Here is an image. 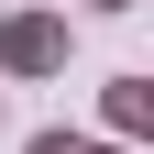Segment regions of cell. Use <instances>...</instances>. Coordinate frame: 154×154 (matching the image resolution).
Returning <instances> with one entry per match:
<instances>
[{"label":"cell","instance_id":"6da1fadb","mask_svg":"<svg viewBox=\"0 0 154 154\" xmlns=\"http://www.w3.org/2000/svg\"><path fill=\"white\" fill-rule=\"evenodd\" d=\"M0 77H66V11L22 0V11L0 22Z\"/></svg>","mask_w":154,"mask_h":154},{"label":"cell","instance_id":"7a4b0ae2","mask_svg":"<svg viewBox=\"0 0 154 154\" xmlns=\"http://www.w3.org/2000/svg\"><path fill=\"white\" fill-rule=\"evenodd\" d=\"M99 121H110V143H143L154 132V77H110L99 88Z\"/></svg>","mask_w":154,"mask_h":154},{"label":"cell","instance_id":"3957f363","mask_svg":"<svg viewBox=\"0 0 154 154\" xmlns=\"http://www.w3.org/2000/svg\"><path fill=\"white\" fill-rule=\"evenodd\" d=\"M22 154H88V132H33Z\"/></svg>","mask_w":154,"mask_h":154},{"label":"cell","instance_id":"277c9868","mask_svg":"<svg viewBox=\"0 0 154 154\" xmlns=\"http://www.w3.org/2000/svg\"><path fill=\"white\" fill-rule=\"evenodd\" d=\"M88 11H143V0H88Z\"/></svg>","mask_w":154,"mask_h":154},{"label":"cell","instance_id":"5b68a950","mask_svg":"<svg viewBox=\"0 0 154 154\" xmlns=\"http://www.w3.org/2000/svg\"><path fill=\"white\" fill-rule=\"evenodd\" d=\"M88 154H143V143H88Z\"/></svg>","mask_w":154,"mask_h":154}]
</instances>
